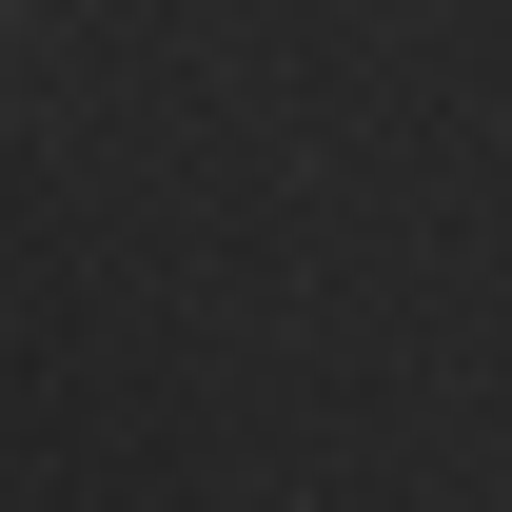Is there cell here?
Segmentation results:
<instances>
[{
    "label": "cell",
    "mask_w": 512,
    "mask_h": 512,
    "mask_svg": "<svg viewBox=\"0 0 512 512\" xmlns=\"http://www.w3.org/2000/svg\"><path fill=\"white\" fill-rule=\"evenodd\" d=\"M0 20H20V0H0Z\"/></svg>",
    "instance_id": "1"
}]
</instances>
